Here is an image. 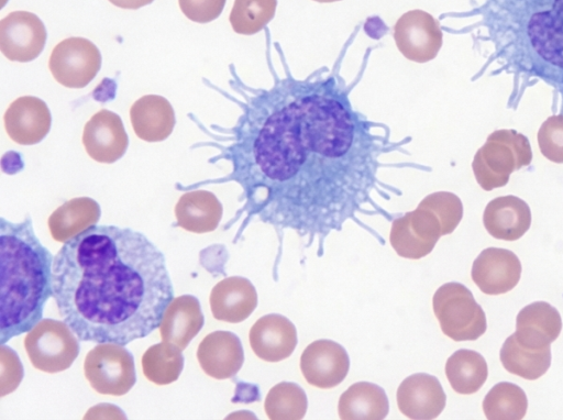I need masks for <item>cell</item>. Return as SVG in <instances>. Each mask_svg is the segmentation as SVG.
<instances>
[{
  "mask_svg": "<svg viewBox=\"0 0 563 420\" xmlns=\"http://www.w3.org/2000/svg\"><path fill=\"white\" fill-rule=\"evenodd\" d=\"M0 343L32 330L53 296L51 252L36 236L30 218L0 220Z\"/></svg>",
  "mask_w": 563,
  "mask_h": 420,
  "instance_id": "cell-4",
  "label": "cell"
},
{
  "mask_svg": "<svg viewBox=\"0 0 563 420\" xmlns=\"http://www.w3.org/2000/svg\"><path fill=\"white\" fill-rule=\"evenodd\" d=\"M398 51L408 60L427 63L434 59L442 46L443 33L439 21L423 10L405 12L394 25Z\"/></svg>",
  "mask_w": 563,
  "mask_h": 420,
  "instance_id": "cell-10",
  "label": "cell"
},
{
  "mask_svg": "<svg viewBox=\"0 0 563 420\" xmlns=\"http://www.w3.org/2000/svg\"><path fill=\"white\" fill-rule=\"evenodd\" d=\"M479 14L488 64L519 89L542 80L563 92V0H483Z\"/></svg>",
  "mask_w": 563,
  "mask_h": 420,
  "instance_id": "cell-3",
  "label": "cell"
},
{
  "mask_svg": "<svg viewBox=\"0 0 563 420\" xmlns=\"http://www.w3.org/2000/svg\"><path fill=\"white\" fill-rule=\"evenodd\" d=\"M419 205L435 213L442 225V235L452 233L463 217L461 199L449 191L430 194L424 197Z\"/></svg>",
  "mask_w": 563,
  "mask_h": 420,
  "instance_id": "cell-34",
  "label": "cell"
},
{
  "mask_svg": "<svg viewBox=\"0 0 563 420\" xmlns=\"http://www.w3.org/2000/svg\"><path fill=\"white\" fill-rule=\"evenodd\" d=\"M205 318L199 300L191 295H181L167 306L159 324L161 338L181 351L202 329Z\"/></svg>",
  "mask_w": 563,
  "mask_h": 420,
  "instance_id": "cell-23",
  "label": "cell"
},
{
  "mask_svg": "<svg viewBox=\"0 0 563 420\" xmlns=\"http://www.w3.org/2000/svg\"><path fill=\"white\" fill-rule=\"evenodd\" d=\"M483 223L493 237L516 241L529 230L531 211L528 203L519 197H497L487 203Z\"/></svg>",
  "mask_w": 563,
  "mask_h": 420,
  "instance_id": "cell-21",
  "label": "cell"
},
{
  "mask_svg": "<svg viewBox=\"0 0 563 420\" xmlns=\"http://www.w3.org/2000/svg\"><path fill=\"white\" fill-rule=\"evenodd\" d=\"M446 397L439 379L417 373L405 378L397 389L400 412L413 420L437 418L445 407Z\"/></svg>",
  "mask_w": 563,
  "mask_h": 420,
  "instance_id": "cell-16",
  "label": "cell"
},
{
  "mask_svg": "<svg viewBox=\"0 0 563 420\" xmlns=\"http://www.w3.org/2000/svg\"><path fill=\"white\" fill-rule=\"evenodd\" d=\"M24 349L32 365L45 373L63 372L79 354V341L64 322L42 319L24 338Z\"/></svg>",
  "mask_w": 563,
  "mask_h": 420,
  "instance_id": "cell-7",
  "label": "cell"
},
{
  "mask_svg": "<svg viewBox=\"0 0 563 420\" xmlns=\"http://www.w3.org/2000/svg\"><path fill=\"white\" fill-rule=\"evenodd\" d=\"M115 7L122 9H139L150 4L153 0H109Z\"/></svg>",
  "mask_w": 563,
  "mask_h": 420,
  "instance_id": "cell-37",
  "label": "cell"
},
{
  "mask_svg": "<svg viewBox=\"0 0 563 420\" xmlns=\"http://www.w3.org/2000/svg\"><path fill=\"white\" fill-rule=\"evenodd\" d=\"M197 360L208 376L216 379L231 378L244 362L242 343L231 331H214L200 342Z\"/></svg>",
  "mask_w": 563,
  "mask_h": 420,
  "instance_id": "cell-19",
  "label": "cell"
},
{
  "mask_svg": "<svg viewBox=\"0 0 563 420\" xmlns=\"http://www.w3.org/2000/svg\"><path fill=\"white\" fill-rule=\"evenodd\" d=\"M3 122L12 141L21 145H33L46 136L52 118L43 100L33 96H23L9 106L3 115Z\"/></svg>",
  "mask_w": 563,
  "mask_h": 420,
  "instance_id": "cell-17",
  "label": "cell"
},
{
  "mask_svg": "<svg viewBox=\"0 0 563 420\" xmlns=\"http://www.w3.org/2000/svg\"><path fill=\"white\" fill-rule=\"evenodd\" d=\"M350 358L339 343L322 339L310 343L300 356V369L308 384L333 388L347 375Z\"/></svg>",
  "mask_w": 563,
  "mask_h": 420,
  "instance_id": "cell-13",
  "label": "cell"
},
{
  "mask_svg": "<svg viewBox=\"0 0 563 420\" xmlns=\"http://www.w3.org/2000/svg\"><path fill=\"white\" fill-rule=\"evenodd\" d=\"M532 152L528 139L515 130H497L477 150L472 168L484 190L505 186L511 173L528 166Z\"/></svg>",
  "mask_w": 563,
  "mask_h": 420,
  "instance_id": "cell-5",
  "label": "cell"
},
{
  "mask_svg": "<svg viewBox=\"0 0 563 420\" xmlns=\"http://www.w3.org/2000/svg\"><path fill=\"white\" fill-rule=\"evenodd\" d=\"M100 214L96 200L89 197L73 198L49 215L47 223L51 235L58 242H66L95 225Z\"/></svg>",
  "mask_w": 563,
  "mask_h": 420,
  "instance_id": "cell-27",
  "label": "cell"
},
{
  "mask_svg": "<svg viewBox=\"0 0 563 420\" xmlns=\"http://www.w3.org/2000/svg\"><path fill=\"white\" fill-rule=\"evenodd\" d=\"M250 345L257 357L279 362L289 357L297 345V330L286 317L271 313L261 317L249 333Z\"/></svg>",
  "mask_w": 563,
  "mask_h": 420,
  "instance_id": "cell-18",
  "label": "cell"
},
{
  "mask_svg": "<svg viewBox=\"0 0 563 420\" xmlns=\"http://www.w3.org/2000/svg\"><path fill=\"white\" fill-rule=\"evenodd\" d=\"M84 372L90 386L102 395H125L136 382L133 355L118 343H99L91 349Z\"/></svg>",
  "mask_w": 563,
  "mask_h": 420,
  "instance_id": "cell-8",
  "label": "cell"
},
{
  "mask_svg": "<svg viewBox=\"0 0 563 420\" xmlns=\"http://www.w3.org/2000/svg\"><path fill=\"white\" fill-rule=\"evenodd\" d=\"M308 399L303 389L295 383L282 382L268 391L264 409L272 420H300L305 417Z\"/></svg>",
  "mask_w": 563,
  "mask_h": 420,
  "instance_id": "cell-32",
  "label": "cell"
},
{
  "mask_svg": "<svg viewBox=\"0 0 563 420\" xmlns=\"http://www.w3.org/2000/svg\"><path fill=\"white\" fill-rule=\"evenodd\" d=\"M433 312L442 332L454 341H474L486 331V317L468 288L446 283L432 299Z\"/></svg>",
  "mask_w": 563,
  "mask_h": 420,
  "instance_id": "cell-6",
  "label": "cell"
},
{
  "mask_svg": "<svg viewBox=\"0 0 563 420\" xmlns=\"http://www.w3.org/2000/svg\"><path fill=\"white\" fill-rule=\"evenodd\" d=\"M276 8L277 0H234L229 20L235 33L253 35L272 21Z\"/></svg>",
  "mask_w": 563,
  "mask_h": 420,
  "instance_id": "cell-33",
  "label": "cell"
},
{
  "mask_svg": "<svg viewBox=\"0 0 563 420\" xmlns=\"http://www.w3.org/2000/svg\"><path fill=\"white\" fill-rule=\"evenodd\" d=\"M53 298L80 341L125 345L159 327L174 288L163 253L143 233L95 224L55 255Z\"/></svg>",
  "mask_w": 563,
  "mask_h": 420,
  "instance_id": "cell-2",
  "label": "cell"
},
{
  "mask_svg": "<svg viewBox=\"0 0 563 420\" xmlns=\"http://www.w3.org/2000/svg\"><path fill=\"white\" fill-rule=\"evenodd\" d=\"M144 376L156 385H168L178 379L184 368L181 350L162 342L150 346L142 356Z\"/></svg>",
  "mask_w": 563,
  "mask_h": 420,
  "instance_id": "cell-30",
  "label": "cell"
},
{
  "mask_svg": "<svg viewBox=\"0 0 563 420\" xmlns=\"http://www.w3.org/2000/svg\"><path fill=\"white\" fill-rule=\"evenodd\" d=\"M46 42V29L41 19L27 11H14L0 21V49L12 62L35 59Z\"/></svg>",
  "mask_w": 563,
  "mask_h": 420,
  "instance_id": "cell-12",
  "label": "cell"
},
{
  "mask_svg": "<svg viewBox=\"0 0 563 420\" xmlns=\"http://www.w3.org/2000/svg\"><path fill=\"white\" fill-rule=\"evenodd\" d=\"M82 144L96 162L111 164L121 158L129 144L121 118L106 109L95 113L85 124Z\"/></svg>",
  "mask_w": 563,
  "mask_h": 420,
  "instance_id": "cell-14",
  "label": "cell"
},
{
  "mask_svg": "<svg viewBox=\"0 0 563 420\" xmlns=\"http://www.w3.org/2000/svg\"><path fill=\"white\" fill-rule=\"evenodd\" d=\"M210 308L217 320L239 323L257 306V292L245 277L231 276L219 281L210 292Z\"/></svg>",
  "mask_w": 563,
  "mask_h": 420,
  "instance_id": "cell-20",
  "label": "cell"
},
{
  "mask_svg": "<svg viewBox=\"0 0 563 420\" xmlns=\"http://www.w3.org/2000/svg\"><path fill=\"white\" fill-rule=\"evenodd\" d=\"M227 0H178L181 12L191 21L208 23L222 12Z\"/></svg>",
  "mask_w": 563,
  "mask_h": 420,
  "instance_id": "cell-36",
  "label": "cell"
},
{
  "mask_svg": "<svg viewBox=\"0 0 563 420\" xmlns=\"http://www.w3.org/2000/svg\"><path fill=\"white\" fill-rule=\"evenodd\" d=\"M445 375L454 391L471 395L484 385L488 368L485 358L478 352L461 349L448 358Z\"/></svg>",
  "mask_w": 563,
  "mask_h": 420,
  "instance_id": "cell-29",
  "label": "cell"
},
{
  "mask_svg": "<svg viewBox=\"0 0 563 420\" xmlns=\"http://www.w3.org/2000/svg\"><path fill=\"white\" fill-rule=\"evenodd\" d=\"M562 330L559 311L544 301L532 302L517 314L516 340L529 349L549 346Z\"/></svg>",
  "mask_w": 563,
  "mask_h": 420,
  "instance_id": "cell-22",
  "label": "cell"
},
{
  "mask_svg": "<svg viewBox=\"0 0 563 420\" xmlns=\"http://www.w3.org/2000/svg\"><path fill=\"white\" fill-rule=\"evenodd\" d=\"M48 67L60 85L67 88H84L98 74L101 54L91 41L68 37L53 48Z\"/></svg>",
  "mask_w": 563,
  "mask_h": 420,
  "instance_id": "cell-9",
  "label": "cell"
},
{
  "mask_svg": "<svg viewBox=\"0 0 563 420\" xmlns=\"http://www.w3.org/2000/svg\"><path fill=\"white\" fill-rule=\"evenodd\" d=\"M538 144L545 158L563 163V114L551 115L541 124Z\"/></svg>",
  "mask_w": 563,
  "mask_h": 420,
  "instance_id": "cell-35",
  "label": "cell"
},
{
  "mask_svg": "<svg viewBox=\"0 0 563 420\" xmlns=\"http://www.w3.org/2000/svg\"><path fill=\"white\" fill-rule=\"evenodd\" d=\"M222 213L216 195L202 189L185 192L175 206L176 225L194 233L214 231Z\"/></svg>",
  "mask_w": 563,
  "mask_h": 420,
  "instance_id": "cell-25",
  "label": "cell"
},
{
  "mask_svg": "<svg viewBox=\"0 0 563 420\" xmlns=\"http://www.w3.org/2000/svg\"><path fill=\"white\" fill-rule=\"evenodd\" d=\"M389 410L385 390L376 384L358 382L340 397L338 411L343 420H382Z\"/></svg>",
  "mask_w": 563,
  "mask_h": 420,
  "instance_id": "cell-26",
  "label": "cell"
},
{
  "mask_svg": "<svg viewBox=\"0 0 563 420\" xmlns=\"http://www.w3.org/2000/svg\"><path fill=\"white\" fill-rule=\"evenodd\" d=\"M472 279L486 295H501L518 284L521 264L517 255L506 248L488 247L479 253L472 266Z\"/></svg>",
  "mask_w": 563,
  "mask_h": 420,
  "instance_id": "cell-15",
  "label": "cell"
},
{
  "mask_svg": "<svg viewBox=\"0 0 563 420\" xmlns=\"http://www.w3.org/2000/svg\"><path fill=\"white\" fill-rule=\"evenodd\" d=\"M499 356L507 372L529 380L544 375L551 365L550 345L529 349L521 345L515 334L505 340Z\"/></svg>",
  "mask_w": 563,
  "mask_h": 420,
  "instance_id": "cell-28",
  "label": "cell"
},
{
  "mask_svg": "<svg viewBox=\"0 0 563 420\" xmlns=\"http://www.w3.org/2000/svg\"><path fill=\"white\" fill-rule=\"evenodd\" d=\"M130 120L136 136L146 142L167 139L175 126V113L167 99L146 95L137 99L130 109Z\"/></svg>",
  "mask_w": 563,
  "mask_h": 420,
  "instance_id": "cell-24",
  "label": "cell"
},
{
  "mask_svg": "<svg viewBox=\"0 0 563 420\" xmlns=\"http://www.w3.org/2000/svg\"><path fill=\"white\" fill-rule=\"evenodd\" d=\"M313 1L321 2V3H331V2H336V1H341V0H313Z\"/></svg>",
  "mask_w": 563,
  "mask_h": 420,
  "instance_id": "cell-38",
  "label": "cell"
},
{
  "mask_svg": "<svg viewBox=\"0 0 563 420\" xmlns=\"http://www.w3.org/2000/svg\"><path fill=\"white\" fill-rule=\"evenodd\" d=\"M528 408L525 391L516 384H496L485 396L483 410L488 420H520Z\"/></svg>",
  "mask_w": 563,
  "mask_h": 420,
  "instance_id": "cell-31",
  "label": "cell"
},
{
  "mask_svg": "<svg viewBox=\"0 0 563 420\" xmlns=\"http://www.w3.org/2000/svg\"><path fill=\"white\" fill-rule=\"evenodd\" d=\"M441 235L439 218L430 209L418 205L413 211L393 221L389 241L399 256L418 259L432 252Z\"/></svg>",
  "mask_w": 563,
  "mask_h": 420,
  "instance_id": "cell-11",
  "label": "cell"
},
{
  "mask_svg": "<svg viewBox=\"0 0 563 420\" xmlns=\"http://www.w3.org/2000/svg\"><path fill=\"white\" fill-rule=\"evenodd\" d=\"M332 67L305 78L294 76L279 43H267L268 88L244 89L243 113L232 130L228 157L250 214L274 222L330 224L371 200L384 158L405 148L411 137L393 141L388 125L369 120L351 100L358 75L341 73L350 46Z\"/></svg>",
  "mask_w": 563,
  "mask_h": 420,
  "instance_id": "cell-1",
  "label": "cell"
}]
</instances>
